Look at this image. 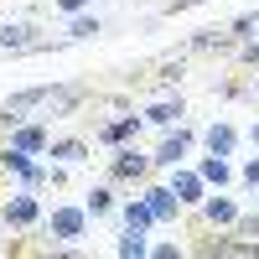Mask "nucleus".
I'll use <instances>...</instances> for the list:
<instances>
[{
	"mask_svg": "<svg viewBox=\"0 0 259 259\" xmlns=\"http://www.w3.org/2000/svg\"><path fill=\"white\" fill-rule=\"evenodd\" d=\"M150 166H156V156H140V150H119V156L109 161V177L114 182H145Z\"/></svg>",
	"mask_w": 259,
	"mask_h": 259,
	"instance_id": "obj_1",
	"label": "nucleus"
},
{
	"mask_svg": "<svg viewBox=\"0 0 259 259\" xmlns=\"http://www.w3.org/2000/svg\"><path fill=\"white\" fill-rule=\"evenodd\" d=\"M36 47H47L36 36V26H6L0 31V52H36Z\"/></svg>",
	"mask_w": 259,
	"mask_h": 259,
	"instance_id": "obj_2",
	"label": "nucleus"
},
{
	"mask_svg": "<svg viewBox=\"0 0 259 259\" xmlns=\"http://www.w3.org/2000/svg\"><path fill=\"white\" fill-rule=\"evenodd\" d=\"M187 145H192V135H187V130L166 135V140H161V150H156V166H177V161L187 156Z\"/></svg>",
	"mask_w": 259,
	"mask_h": 259,
	"instance_id": "obj_3",
	"label": "nucleus"
},
{
	"mask_svg": "<svg viewBox=\"0 0 259 259\" xmlns=\"http://www.w3.org/2000/svg\"><path fill=\"white\" fill-rule=\"evenodd\" d=\"M52 233H57V239H78V233H83V212L78 207H57L52 212Z\"/></svg>",
	"mask_w": 259,
	"mask_h": 259,
	"instance_id": "obj_4",
	"label": "nucleus"
},
{
	"mask_svg": "<svg viewBox=\"0 0 259 259\" xmlns=\"http://www.w3.org/2000/svg\"><path fill=\"white\" fill-rule=\"evenodd\" d=\"M6 223H11V228H26V223H36V202H31V197H16V202H6Z\"/></svg>",
	"mask_w": 259,
	"mask_h": 259,
	"instance_id": "obj_5",
	"label": "nucleus"
},
{
	"mask_svg": "<svg viewBox=\"0 0 259 259\" xmlns=\"http://www.w3.org/2000/svg\"><path fill=\"white\" fill-rule=\"evenodd\" d=\"M233 140H239V135H233V124H212V130H207L212 156H228V150H233Z\"/></svg>",
	"mask_w": 259,
	"mask_h": 259,
	"instance_id": "obj_6",
	"label": "nucleus"
},
{
	"mask_svg": "<svg viewBox=\"0 0 259 259\" xmlns=\"http://www.w3.org/2000/svg\"><path fill=\"white\" fill-rule=\"evenodd\" d=\"M11 145H16V150H26V156H36V150H47V135H41V130H16Z\"/></svg>",
	"mask_w": 259,
	"mask_h": 259,
	"instance_id": "obj_7",
	"label": "nucleus"
},
{
	"mask_svg": "<svg viewBox=\"0 0 259 259\" xmlns=\"http://www.w3.org/2000/svg\"><path fill=\"white\" fill-rule=\"evenodd\" d=\"M145 202H150V212H156V218H171V212H177V197H171V192H161V187H150Z\"/></svg>",
	"mask_w": 259,
	"mask_h": 259,
	"instance_id": "obj_8",
	"label": "nucleus"
},
{
	"mask_svg": "<svg viewBox=\"0 0 259 259\" xmlns=\"http://www.w3.org/2000/svg\"><path fill=\"white\" fill-rule=\"evenodd\" d=\"M135 130H140V119L130 114V119H119V124H104V130H99V140H109V145H114V140H130Z\"/></svg>",
	"mask_w": 259,
	"mask_h": 259,
	"instance_id": "obj_9",
	"label": "nucleus"
},
{
	"mask_svg": "<svg viewBox=\"0 0 259 259\" xmlns=\"http://www.w3.org/2000/svg\"><path fill=\"white\" fill-rule=\"evenodd\" d=\"M207 223H239V212H233V202L212 197V202H207Z\"/></svg>",
	"mask_w": 259,
	"mask_h": 259,
	"instance_id": "obj_10",
	"label": "nucleus"
},
{
	"mask_svg": "<svg viewBox=\"0 0 259 259\" xmlns=\"http://www.w3.org/2000/svg\"><path fill=\"white\" fill-rule=\"evenodd\" d=\"M109 207H114V192H109V187H94V192H89V212H94V218H104Z\"/></svg>",
	"mask_w": 259,
	"mask_h": 259,
	"instance_id": "obj_11",
	"label": "nucleus"
},
{
	"mask_svg": "<svg viewBox=\"0 0 259 259\" xmlns=\"http://www.w3.org/2000/svg\"><path fill=\"white\" fill-rule=\"evenodd\" d=\"M52 156H57V161H83V156H89V145H83V140H62V145H52Z\"/></svg>",
	"mask_w": 259,
	"mask_h": 259,
	"instance_id": "obj_12",
	"label": "nucleus"
},
{
	"mask_svg": "<svg viewBox=\"0 0 259 259\" xmlns=\"http://www.w3.org/2000/svg\"><path fill=\"white\" fill-rule=\"evenodd\" d=\"M150 218H156V212H150V202H130V207H124V223H130V228H145Z\"/></svg>",
	"mask_w": 259,
	"mask_h": 259,
	"instance_id": "obj_13",
	"label": "nucleus"
},
{
	"mask_svg": "<svg viewBox=\"0 0 259 259\" xmlns=\"http://www.w3.org/2000/svg\"><path fill=\"white\" fill-rule=\"evenodd\" d=\"M177 114H182V99H166V104H156V109H150L145 119H156V124H171Z\"/></svg>",
	"mask_w": 259,
	"mask_h": 259,
	"instance_id": "obj_14",
	"label": "nucleus"
},
{
	"mask_svg": "<svg viewBox=\"0 0 259 259\" xmlns=\"http://www.w3.org/2000/svg\"><path fill=\"white\" fill-rule=\"evenodd\" d=\"M202 177L223 187V182H228V166H223V156H212V161H202Z\"/></svg>",
	"mask_w": 259,
	"mask_h": 259,
	"instance_id": "obj_15",
	"label": "nucleus"
},
{
	"mask_svg": "<svg viewBox=\"0 0 259 259\" xmlns=\"http://www.w3.org/2000/svg\"><path fill=\"white\" fill-rule=\"evenodd\" d=\"M177 202H202V197H197V177H182V182H177Z\"/></svg>",
	"mask_w": 259,
	"mask_h": 259,
	"instance_id": "obj_16",
	"label": "nucleus"
},
{
	"mask_svg": "<svg viewBox=\"0 0 259 259\" xmlns=\"http://www.w3.org/2000/svg\"><path fill=\"white\" fill-rule=\"evenodd\" d=\"M119 254H145V244H140V228H130V239L119 244Z\"/></svg>",
	"mask_w": 259,
	"mask_h": 259,
	"instance_id": "obj_17",
	"label": "nucleus"
},
{
	"mask_svg": "<svg viewBox=\"0 0 259 259\" xmlns=\"http://www.w3.org/2000/svg\"><path fill=\"white\" fill-rule=\"evenodd\" d=\"M94 31H99V21H89V16L73 21V36H94Z\"/></svg>",
	"mask_w": 259,
	"mask_h": 259,
	"instance_id": "obj_18",
	"label": "nucleus"
},
{
	"mask_svg": "<svg viewBox=\"0 0 259 259\" xmlns=\"http://www.w3.org/2000/svg\"><path fill=\"white\" fill-rule=\"evenodd\" d=\"M239 233L244 239H259V218H239Z\"/></svg>",
	"mask_w": 259,
	"mask_h": 259,
	"instance_id": "obj_19",
	"label": "nucleus"
},
{
	"mask_svg": "<svg viewBox=\"0 0 259 259\" xmlns=\"http://www.w3.org/2000/svg\"><path fill=\"white\" fill-rule=\"evenodd\" d=\"M244 182H249V187H259V161H249V166H244Z\"/></svg>",
	"mask_w": 259,
	"mask_h": 259,
	"instance_id": "obj_20",
	"label": "nucleus"
},
{
	"mask_svg": "<svg viewBox=\"0 0 259 259\" xmlns=\"http://www.w3.org/2000/svg\"><path fill=\"white\" fill-rule=\"evenodd\" d=\"M57 6H62V11H78V6H83V0H57Z\"/></svg>",
	"mask_w": 259,
	"mask_h": 259,
	"instance_id": "obj_21",
	"label": "nucleus"
},
{
	"mask_svg": "<svg viewBox=\"0 0 259 259\" xmlns=\"http://www.w3.org/2000/svg\"><path fill=\"white\" fill-rule=\"evenodd\" d=\"M254 145H259V124H254Z\"/></svg>",
	"mask_w": 259,
	"mask_h": 259,
	"instance_id": "obj_22",
	"label": "nucleus"
},
{
	"mask_svg": "<svg viewBox=\"0 0 259 259\" xmlns=\"http://www.w3.org/2000/svg\"><path fill=\"white\" fill-rule=\"evenodd\" d=\"M254 89H259V83H254Z\"/></svg>",
	"mask_w": 259,
	"mask_h": 259,
	"instance_id": "obj_23",
	"label": "nucleus"
}]
</instances>
